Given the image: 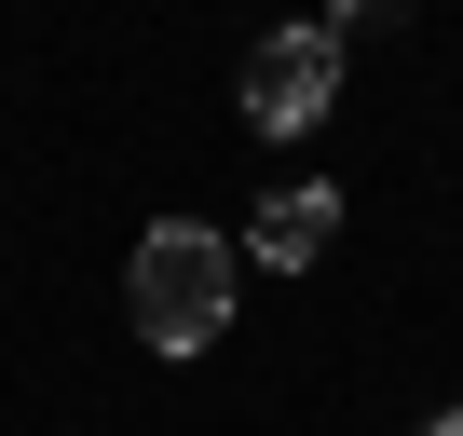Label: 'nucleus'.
<instances>
[{
    "label": "nucleus",
    "instance_id": "obj_1",
    "mask_svg": "<svg viewBox=\"0 0 463 436\" xmlns=\"http://www.w3.org/2000/svg\"><path fill=\"white\" fill-rule=\"evenodd\" d=\"M232 232H204V218H150L137 232V260H123V314H137V341L150 355H204L218 327H232Z\"/></svg>",
    "mask_w": 463,
    "mask_h": 436
},
{
    "label": "nucleus",
    "instance_id": "obj_2",
    "mask_svg": "<svg viewBox=\"0 0 463 436\" xmlns=\"http://www.w3.org/2000/svg\"><path fill=\"white\" fill-rule=\"evenodd\" d=\"M341 109V28H273L246 55V123L260 137H314Z\"/></svg>",
    "mask_w": 463,
    "mask_h": 436
},
{
    "label": "nucleus",
    "instance_id": "obj_3",
    "mask_svg": "<svg viewBox=\"0 0 463 436\" xmlns=\"http://www.w3.org/2000/svg\"><path fill=\"white\" fill-rule=\"evenodd\" d=\"M327 232H341V191H327V177H287V191L246 218V260H260V273H314Z\"/></svg>",
    "mask_w": 463,
    "mask_h": 436
},
{
    "label": "nucleus",
    "instance_id": "obj_4",
    "mask_svg": "<svg viewBox=\"0 0 463 436\" xmlns=\"http://www.w3.org/2000/svg\"><path fill=\"white\" fill-rule=\"evenodd\" d=\"M395 14H409V0H341V14H327V28H395Z\"/></svg>",
    "mask_w": 463,
    "mask_h": 436
},
{
    "label": "nucleus",
    "instance_id": "obj_5",
    "mask_svg": "<svg viewBox=\"0 0 463 436\" xmlns=\"http://www.w3.org/2000/svg\"><path fill=\"white\" fill-rule=\"evenodd\" d=\"M422 436H463V409H436V422H422Z\"/></svg>",
    "mask_w": 463,
    "mask_h": 436
}]
</instances>
